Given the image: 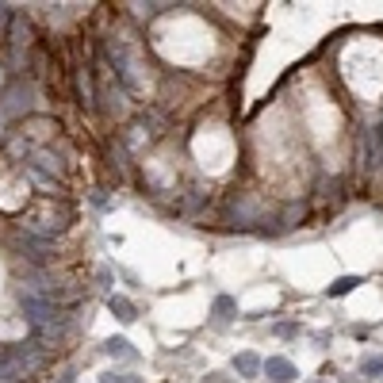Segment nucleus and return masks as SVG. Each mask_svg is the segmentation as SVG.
<instances>
[{"mask_svg": "<svg viewBox=\"0 0 383 383\" xmlns=\"http://www.w3.org/2000/svg\"><path fill=\"white\" fill-rule=\"evenodd\" d=\"M108 311H111V314H116V319H119V322H134V319H138V311H134V303H130V299H127V295H111V299H108Z\"/></svg>", "mask_w": 383, "mask_h": 383, "instance_id": "3", "label": "nucleus"}, {"mask_svg": "<svg viewBox=\"0 0 383 383\" xmlns=\"http://www.w3.org/2000/svg\"><path fill=\"white\" fill-rule=\"evenodd\" d=\"M100 383H138V376H127V372H108V376H100Z\"/></svg>", "mask_w": 383, "mask_h": 383, "instance_id": "9", "label": "nucleus"}, {"mask_svg": "<svg viewBox=\"0 0 383 383\" xmlns=\"http://www.w3.org/2000/svg\"><path fill=\"white\" fill-rule=\"evenodd\" d=\"M23 319L35 326V337H50L54 330H62L65 319L54 311L50 303H43L39 295H23Z\"/></svg>", "mask_w": 383, "mask_h": 383, "instance_id": "1", "label": "nucleus"}, {"mask_svg": "<svg viewBox=\"0 0 383 383\" xmlns=\"http://www.w3.org/2000/svg\"><path fill=\"white\" fill-rule=\"evenodd\" d=\"M361 284V276H341V280H333L330 284V299H337V295H349V291Z\"/></svg>", "mask_w": 383, "mask_h": 383, "instance_id": "6", "label": "nucleus"}, {"mask_svg": "<svg viewBox=\"0 0 383 383\" xmlns=\"http://www.w3.org/2000/svg\"><path fill=\"white\" fill-rule=\"evenodd\" d=\"M58 383H73V376H62V379H58Z\"/></svg>", "mask_w": 383, "mask_h": 383, "instance_id": "11", "label": "nucleus"}, {"mask_svg": "<svg viewBox=\"0 0 383 383\" xmlns=\"http://www.w3.org/2000/svg\"><path fill=\"white\" fill-rule=\"evenodd\" d=\"M104 353H108V356H127V361H130V356H134V349H130L127 337H111L108 345H104Z\"/></svg>", "mask_w": 383, "mask_h": 383, "instance_id": "5", "label": "nucleus"}, {"mask_svg": "<svg viewBox=\"0 0 383 383\" xmlns=\"http://www.w3.org/2000/svg\"><path fill=\"white\" fill-rule=\"evenodd\" d=\"M234 368H238V376L253 379L257 372H260V356H257V353H238V361H234Z\"/></svg>", "mask_w": 383, "mask_h": 383, "instance_id": "4", "label": "nucleus"}, {"mask_svg": "<svg viewBox=\"0 0 383 383\" xmlns=\"http://www.w3.org/2000/svg\"><path fill=\"white\" fill-rule=\"evenodd\" d=\"M215 319H218V322L234 319V299H230V295H218V299H215Z\"/></svg>", "mask_w": 383, "mask_h": 383, "instance_id": "7", "label": "nucleus"}, {"mask_svg": "<svg viewBox=\"0 0 383 383\" xmlns=\"http://www.w3.org/2000/svg\"><path fill=\"white\" fill-rule=\"evenodd\" d=\"M361 372H364V376H379V372H383V356H368V361L361 364Z\"/></svg>", "mask_w": 383, "mask_h": 383, "instance_id": "8", "label": "nucleus"}, {"mask_svg": "<svg viewBox=\"0 0 383 383\" xmlns=\"http://www.w3.org/2000/svg\"><path fill=\"white\" fill-rule=\"evenodd\" d=\"M260 372H265L272 383H291V379L299 376L295 364H291L288 356H268V361H260Z\"/></svg>", "mask_w": 383, "mask_h": 383, "instance_id": "2", "label": "nucleus"}, {"mask_svg": "<svg viewBox=\"0 0 383 383\" xmlns=\"http://www.w3.org/2000/svg\"><path fill=\"white\" fill-rule=\"evenodd\" d=\"M295 333H299L295 322H280V326H276V337H295Z\"/></svg>", "mask_w": 383, "mask_h": 383, "instance_id": "10", "label": "nucleus"}]
</instances>
